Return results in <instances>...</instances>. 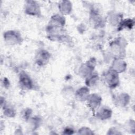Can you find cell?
<instances>
[{
    "mask_svg": "<svg viewBox=\"0 0 135 135\" xmlns=\"http://www.w3.org/2000/svg\"><path fill=\"white\" fill-rule=\"evenodd\" d=\"M109 17V21L110 23L113 26H118L122 20V16L119 14L114 13L111 14Z\"/></svg>",
    "mask_w": 135,
    "mask_h": 135,
    "instance_id": "cell-16",
    "label": "cell"
},
{
    "mask_svg": "<svg viewBox=\"0 0 135 135\" xmlns=\"http://www.w3.org/2000/svg\"><path fill=\"white\" fill-rule=\"evenodd\" d=\"M134 25V21L131 19H126L122 20V21L119 24V30H122L124 28L131 29Z\"/></svg>",
    "mask_w": 135,
    "mask_h": 135,
    "instance_id": "cell-15",
    "label": "cell"
},
{
    "mask_svg": "<svg viewBox=\"0 0 135 135\" xmlns=\"http://www.w3.org/2000/svg\"><path fill=\"white\" fill-rule=\"evenodd\" d=\"M112 115V111L110 109L102 107L99 109L96 113V117L102 120L109 119Z\"/></svg>",
    "mask_w": 135,
    "mask_h": 135,
    "instance_id": "cell-12",
    "label": "cell"
},
{
    "mask_svg": "<svg viewBox=\"0 0 135 135\" xmlns=\"http://www.w3.org/2000/svg\"><path fill=\"white\" fill-rule=\"evenodd\" d=\"M101 97L95 93L89 94L86 100L89 108L93 111L98 109L101 105Z\"/></svg>",
    "mask_w": 135,
    "mask_h": 135,
    "instance_id": "cell-7",
    "label": "cell"
},
{
    "mask_svg": "<svg viewBox=\"0 0 135 135\" xmlns=\"http://www.w3.org/2000/svg\"><path fill=\"white\" fill-rule=\"evenodd\" d=\"M95 66V60L94 59H90L85 63L83 64L80 68L79 73L81 76L87 78L93 73L94 67Z\"/></svg>",
    "mask_w": 135,
    "mask_h": 135,
    "instance_id": "cell-4",
    "label": "cell"
},
{
    "mask_svg": "<svg viewBox=\"0 0 135 135\" xmlns=\"http://www.w3.org/2000/svg\"><path fill=\"white\" fill-rule=\"evenodd\" d=\"M32 114V110L30 109H25L22 113V117L25 120H28L31 118V115Z\"/></svg>",
    "mask_w": 135,
    "mask_h": 135,
    "instance_id": "cell-19",
    "label": "cell"
},
{
    "mask_svg": "<svg viewBox=\"0 0 135 135\" xmlns=\"http://www.w3.org/2000/svg\"><path fill=\"white\" fill-rule=\"evenodd\" d=\"M90 22L94 26L98 27H101L102 25L103 21L100 15L98 13L93 12L90 16Z\"/></svg>",
    "mask_w": 135,
    "mask_h": 135,
    "instance_id": "cell-14",
    "label": "cell"
},
{
    "mask_svg": "<svg viewBox=\"0 0 135 135\" xmlns=\"http://www.w3.org/2000/svg\"><path fill=\"white\" fill-rule=\"evenodd\" d=\"M5 41L10 45H16L22 43L23 40L20 33L16 31L9 30L4 33Z\"/></svg>",
    "mask_w": 135,
    "mask_h": 135,
    "instance_id": "cell-3",
    "label": "cell"
},
{
    "mask_svg": "<svg viewBox=\"0 0 135 135\" xmlns=\"http://www.w3.org/2000/svg\"><path fill=\"white\" fill-rule=\"evenodd\" d=\"M72 5L70 1H63L59 4L60 12L63 15H68L72 11Z\"/></svg>",
    "mask_w": 135,
    "mask_h": 135,
    "instance_id": "cell-13",
    "label": "cell"
},
{
    "mask_svg": "<svg viewBox=\"0 0 135 135\" xmlns=\"http://www.w3.org/2000/svg\"><path fill=\"white\" fill-rule=\"evenodd\" d=\"M25 12L30 15L38 16L41 14L40 7L35 1H26L25 5Z\"/></svg>",
    "mask_w": 135,
    "mask_h": 135,
    "instance_id": "cell-5",
    "label": "cell"
},
{
    "mask_svg": "<svg viewBox=\"0 0 135 135\" xmlns=\"http://www.w3.org/2000/svg\"><path fill=\"white\" fill-rule=\"evenodd\" d=\"M4 114L7 117H13L15 114V112L13 108L5 105L4 108Z\"/></svg>",
    "mask_w": 135,
    "mask_h": 135,
    "instance_id": "cell-18",
    "label": "cell"
},
{
    "mask_svg": "<svg viewBox=\"0 0 135 135\" xmlns=\"http://www.w3.org/2000/svg\"><path fill=\"white\" fill-rule=\"evenodd\" d=\"M74 133L73 130L71 128H66L64 129V134H73Z\"/></svg>",
    "mask_w": 135,
    "mask_h": 135,
    "instance_id": "cell-21",
    "label": "cell"
},
{
    "mask_svg": "<svg viewBox=\"0 0 135 135\" xmlns=\"http://www.w3.org/2000/svg\"><path fill=\"white\" fill-rule=\"evenodd\" d=\"M89 89L86 86L82 87L75 93V98L80 101H85L86 100L88 96L89 95Z\"/></svg>",
    "mask_w": 135,
    "mask_h": 135,
    "instance_id": "cell-11",
    "label": "cell"
},
{
    "mask_svg": "<svg viewBox=\"0 0 135 135\" xmlns=\"http://www.w3.org/2000/svg\"><path fill=\"white\" fill-rule=\"evenodd\" d=\"M127 68L126 63L122 59H115L112 65L111 69L118 73L124 72Z\"/></svg>",
    "mask_w": 135,
    "mask_h": 135,
    "instance_id": "cell-9",
    "label": "cell"
},
{
    "mask_svg": "<svg viewBox=\"0 0 135 135\" xmlns=\"http://www.w3.org/2000/svg\"><path fill=\"white\" fill-rule=\"evenodd\" d=\"M19 83L21 88L25 90H30L32 89L33 86V81L30 76L24 72H22L20 73Z\"/></svg>",
    "mask_w": 135,
    "mask_h": 135,
    "instance_id": "cell-8",
    "label": "cell"
},
{
    "mask_svg": "<svg viewBox=\"0 0 135 135\" xmlns=\"http://www.w3.org/2000/svg\"><path fill=\"white\" fill-rule=\"evenodd\" d=\"M104 80L109 88H114L119 84V73L110 69L105 73Z\"/></svg>",
    "mask_w": 135,
    "mask_h": 135,
    "instance_id": "cell-2",
    "label": "cell"
},
{
    "mask_svg": "<svg viewBox=\"0 0 135 135\" xmlns=\"http://www.w3.org/2000/svg\"><path fill=\"white\" fill-rule=\"evenodd\" d=\"M130 97L127 93H122L114 98V102L115 105L119 107H125L129 102Z\"/></svg>",
    "mask_w": 135,
    "mask_h": 135,
    "instance_id": "cell-10",
    "label": "cell"
},
{
    "mask_svg": "<svg viewBox=\"0 0 135 135\" xmlns=\"http://www.w3.org/2000/svg\"><path fill=\"white\" fill-rule=\"evenodd\" d=\"M99 80L98 74L92 73L90 75L86 78V84L88 86H93L95 85Z\"/></svg>",
    "mask_w": 135,
    "mask_h": 135,
    "instance_id": "cell-17",
    "label": "cell"
},
{
    "mask_svg": "<svg viewBox=\"0 0 135 135\" xmlns=\"http://www.w3.org/2000/svg\"><path fill=\"white\" fill-rule=\"evenodd\" d=\"M79 134H93V132L92 131L87 127H82L81 129H80L78 131Z\"/></svg>",
    "mask_w": 135,
    "mask_h": 135,
    "instance_id": "cell-20",
    "label": "cell"
},
{
    "mask_svg": "<svg viewBox=\"0 0 135 135\" xmlns=\"http://www.w3.org/2000/svg\"><path fill=\"white\" fill-rule=\"evenodd\" d=\"M50 57V54L46 50H38L35 55V63L40 66H44L48 63Z\"/></svg>",
    "mask_w": 135,
    "mask_h": 135,
    "instance_id": "cell-6",
    "label": "cell"
},
{
    "mask_svg": "<svg viewBox=\"0 0 135 135\" xmlns=\"http://www.w3.org/2000/svg\"><path fill=\"white\" fill-rule=\"evenodd\" d=\"M126 46V42L121 37H119L111 43V51L115 55V59H123L125 55Z\"/></svg>",
    "mask_w": 135,
    "mask_h": 135,
    "instance_id": "cell-1",
    "label": "cell"
}]
</instances>
